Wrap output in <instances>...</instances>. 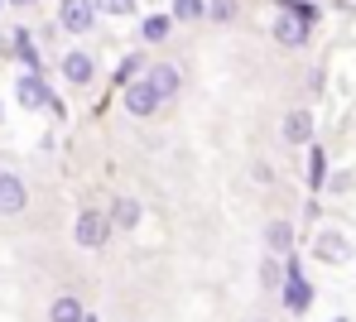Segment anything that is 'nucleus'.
Here are the masks:
<instances>
[{"mask_svg": "<svg viewBox=\"0 0 356 322\" xmlns=\"http://www.w3.org/2000/svg\"><path fill=\"white\" fill-rule=\"evenodd\" d=\"M72 241H77L82 251H106V241H111V221H106V212L82 207L77 221H72Z\"/></svg>", "mask_w": 356, "mask_h": 322, "instance_id": "obj_1", "label": "nucleus"}, {"mask_svg": "<svg viewBox=\"0 0 356 322\" xmlns=\"http://www.w3.org/2000/svg\"><path fill=\"white\" fill-rule=\"evenodd\" d=\"M97 19H102L97 0H63L58 5V29L72 34V39H87V34L97 29Z\"/></svg>", "mask_w": 356, "mask_h": 322, "instance_id": "obj_2", "label": "nucleus"}, {"mask_svg": "<svg viewBox=\"0 0 356 322\" xmlns=\"http://www.w3.org/2000/svg\"><path fill=\"white\" fill-rule=\"evenodd\" d=\"M120 106H125V116H135V121H149V116H159V92L145 82V77H135V82H125L120 87Z\"/></svg>", "mask_w": 356, "mask_h": 322, "instance_id": "obj_3", "label": "nucleus"}, {"mask_svg": "<svg viewBox=\"0 0 356 322\" xmlns=\"http://www.w3.org/2000/svg\"><path fill=\"white\" fill-rule=\"evenodd\" d=\"M58 67H63V82L77 87V92L97 82V53H87V49H67Z\"/></svg>", "mask_w": 356, "mask_h": 322, "instance_id": "obj_4", "label": "nucleus"}, {"mask_svg": "<svg viewBox=\"0 0 356 322\" xmlns=\"http://www.w3.org/2000/svg\"><path fill=\"white\" fill-rule=\"evenodd\" d=\"M145 82L159 92V101H164V106L183 92V72H178V63H169V58H154V63L145 67Z\"/></svg>", "mask_w": 356, "mask_h": 322, "instance_id": "obj_5", "label": "nucleus"}, {"mask_svg": "<svg viewBox=\"0 0 356 322\" xmlns=\"http://www.w3.org/2000/svg\"><path fill=\"white\" fill-rule=\"evenodd\" d=\"M29 207V188H24V178L19 173H0V217H19Z\"/></svg>", "mask_w": 356, "mask_h": 322, "instance_id": "obj_6", "label": "nucleus"}, {"mask_svg": "<svg viewBox=\"0 0 356 322\" xmlns=\"http://www.w3.org/2000/svg\"><path fill=\"white\" fill-rule=\"evenodd\" d=\"M280 139L289 144V149H303V144H313V111H289L284 121H280Z\"/></svg>", "mask_w": 356, "mask_h": 322, "instance_id": "obj_7", "label": "nucleus"}, {"mask_svg": "<svg viewBox=\"0 0 356 322\" xmlns=\"http://www.w3.org/2000/svg\"><path fill=\"white\" fill-rule=\"evenodd\" d=\"M270 34H275V44H284V49H303L313 29H308L303 19H294V15H284V10H280V15H275V24H270Z\"/></svg>", "mask_w": 356, "mask_h": 322, "instance_id": "obj_8", "label": "nucleus"}, {"mask_svg": "<svg viewBox=\"0 0 356 322\" xmlns=\"http://www.w3.org/2000/svg\"><path fill=\"white\" fill-rule=\"evenodd\" d=\"M260 241H265V251L280 260L294 251V221H284V217H275V221H265V231H260Z\"/></svg>", "mask_w": 356, "mask_h": 322, "instance_id": "obj_9", "label": "nucleus"}, {"mask_svg": "<svg viewBox=\"0 0 356 322\" xmlns=\"http://www.w3.org/2000/svg\"><path fill=\"white\" fill-rule=\"evenodd\" d=\"M15 92H19V106H24V111L49 106V82H44V72H24V77L15 82Z\"/></svg>", "mask_w": 356, "mask_h": 322, "instance_id": "obj_10", "label": "nucleus"}, {"mask_svg": "<svg viewBox=\"0 0 356 322\" xmlns=\"http://www.w3.org/2000/svg\"><path fill=\"white\" fill-rule=\"evenodd\" d=\"M140 217H145V207L135 202V197H111V212H106V221H111V231H135L140 226Z\"/></svg>", "mask_w": 356, "mask_h": 322, "instance_id": "obj_11", "label": "nucleus"}, {"mask_svg": "<svg viewBox=\"0 0 356 322\" xmlns=\"http://www.w3.org/2000/svg\"><path fill=\"white\" fill-rule=\"evenodd\" d=\"M313 255L323 260V264H342V260L352 255V246H347V236H342V231H318Z\"/></svg>", "mask_w": 356, "mask_h": 322, "instance_id": "obj_12", "label": "nucleus"}, {"mask_svg": "<svg viewBox=\"0 0 356 322\" xmlns=\"http://www.w3.org/2000/svg\"><path fill=\"white\" fill-rule=\"evenodd\" d=\"M284 303H289L294 313H303V308L313 303V289L303 284V274H298V264H289V269H284Z\"/></svg>", "mask_w": 356, "mask_h": 322, "instance_id": "obj_13", "label": "nucleus"}, {"mask_svg": "<svg viewBox=\"0 0 356 322\" xmlns=\"http://www.w3.org/2000/svg\"><path fill=\"white\" fill-rule=\"evenodd\" d=\"M174 34V19H169V10H159V15H145L140 19V39L145 44H164Z\"/></svg>", "mask_w": 356, "mask_h": 322, "instance_id": "obj_14", "label": "nucleus"}, {"mask_svg": "<svg viewBox=\"0 0 356 322\" xmlns=\"http://www.w3.org/2000/svg\"><path fill=\"white\" fill-rule=\"evenodd\" d=\"M87 318V308H82V298H72V294H58L54 303H49V322H82Z\"/></svg>", "mask_w": 356, "mask_h": 322, "instance_id": "obj_15", "label": "nucleus"}, {"mask_svg": "<svg viewBox=\"0 0 356 322\" xmlns=\"http://www.w3.org/2000/svg\"><path fill=\"white\" fill-rule=\"evenodd\" d=\"M169 19H174V24H193V19H207V0H174Z\"/></svg>", "mask_w": 356, "mask_h": 322, "instance_id": "obj_16", "label": "nucleus"}, {"mask_svg": "<svg viewBox=\"0 0 356 322\" xmlns=\"http://www.w3.org/2000/svg\"><path fill=\"white\" fill-rule=\"evenodd\" d=\"M260 289H270V294H275V289H284V264H280L275 255L260 260Z\"/></svg>", "mask_w": 356, "mask_h": 322, "instance_id": "obj_17", "label": "nucleus"}, {"mask_svg": "<svg viewBox=\"0 0 356 322\" xmlns=\"http://www.w3.org/2000/svg\"><path fill=\"white\" fill-rule=\"evenodd\" d=\"M145 67H149V58H145V53H130V58H125V63L116 67V87L135 82V77H145Z\"/></svg>", "mask_w": 356, "mask_h": 322, "instance_id": "obj_18", "label": "nucleus"}, {"mask_svg": "<svg viewBox=\"0 0 356 322\" xmlns=\"http://www.w3.org/2000/svg\"><path fill=\"white\" fill-rule=\"evenodd\" d=\"M241 15V0H207V19H217V24H232Z\"/></svg>", "mask_w": 356, "mask_h": 322, "instance_id": "obj_19", "label": "nucleus"}, {"mask_svg": "<svg viewBox=\"0 0 356 322\" xmlns=\"http://www.w3.org/2000/svg\"><path fill=\"white\" fill-rule=\"evenodd\" d=\"M323 183H327V159H323V149L313 144V159H308V188L318 193Z\"/></svg>", "mask_w": 356, "mask_h": 322, "instance_id": "obj_20", "label": "nucleus"}, {"mask_svg": "<svg viewBox=\"0 0 356 322\" xmlns=\"http://www.w3.org/2000/svg\"><path fill=\"white\" fill-rule=\"evenodd\" d=\"M97 10H106V15H120V19H125V15H135V0H102Z\"/></svg>", "mask_w": 356, "mask_h": 322, "instance_id": "obj_21", "label": "nucleus"}, {"mask_svg": "<svg viewBox=\"0 0 356 322\" xmlns=\"http://www.w3.org/2000/svg\"><path fill=\"white\" fill-rule=\"evenodd\" d=\"M255 183H275V169H270V164H265V159H260V164H255Z\"/></svg>", "mask_w": 356, "mask_h": 322, "instance_id": "obj_22", "label": "nucleus"}, {"mask_svg": "<svg viewBox=\"0 0 356 322\" xmlns=\"http://www.w3.org/2000/svg\"><path fill=\"white\" fill-rule=\"evenodd\" d=\"M250 322H270V318H250Z\"/></svg>", "mask_w": 356, "mask_h": 322, "instance_id": "obj_23", "label": "nucleus"}, {"mask_svg": "<svg viewBox=\"0 0 356 322\" xmlns=\"http://www.w3.org/2000/svg\"><path fill=\"white\" fill-rule=\"evenodd\" d=\"M15 5H29V0H15Z\"/></svg>", "mask_w": 356, "mask_h": 322, "instance_id": "obj_24", "label": "nucleus"}, {"mask_svg": "<svg viewBox=\"0 0 356 322\" xmlns=\"http://www.w3.org/2000/svg\"><path fill=\"white\" fill-rule=\"evenodd\" d=\"M82 322H97V318H82Z\"/></svg>", "mask_w": 356, "mask_h": 322, "instance_id": "obj_25", "label": "nucleus"}, {"mask_svg": "<svg viewBox=\"0 0 356 322\" xmlns=\"http://www.w3.org/2000/svg\"><path fill=\"white\" fill-rule=\"evenodd\" d=\"M332 322H347V318H332Z\"/></svg>", "mask_w": 356, "mask_h": 322, "instance_id": "obj_26", "label": "nucleus"}]
</instances>
